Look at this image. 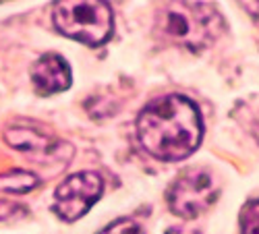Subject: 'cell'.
Masks as SVG:
<instances>
[{
    "label": "cell",
    "mask_w": 259,
    "mask_h": 234,
    "mask_svg": "<svg viewBox=\"0 0 259 234\" xmlns=\"http://www.w3.org/2000/svg\"><path fill=\"white\" fill-rule=\"evenodd\" d=\"M31 81L37 93L41 96H52L67 91L71 87V67L62 56L50 52L35 60L31 69Z\"/></svg>",
    "instance_id": "cell-6"
},
{
    "label": "cell",
    "mask_w": 259,
    "mask_h": 234,
    "mask_svg": "<svg viewBox=\"0 0 259 234\" xmlns=\"http://www.w3.org/2000/svg\"><path fill=\"white\" fill-rule=\"evenodd\" d=\"M56 29L85 46H102L114 33V11L110 3H54Z\"/></svg>",
    "instance_id": "cell-3"
},
{
    "label": "cell",
    "mask_w": 259,
    "mask_h": 234,
    "mask_svg": "<svg viewBox=\"0 0 259 234\" xmlns=\"http://www.w3.org/2000/svg\"><path fill=\"white\" fill-rule=\"evenodd\" d=\"M156 27L164 39L195 54L209 48L224 31L222 15L209 3H166L158 9Z\"/></svg>",
    "instance_id": "cell-2"
},
{
    "label": "cell",
    "mask_w": 259,
    "mask_h": 234,
    "mask_svg": "<svg viewBox=\"0 0 259 234\" xmlns=\"http://www.w3.org/2000/svg\"><path fill=\"white\" fill-rule=\"evenodd\" d=\"M220 195V186L213 174L203 168H189L172 180L168 189V207L183 220H195L207 207H211Z\"/></svg>",
    "instance_id": "cell-4"
},
{
    "label": "cell",
    "mask_w": 259,
    "mask_h": 234,
    "mask_svg": "<svg viewBox=\"0 0 259 234\" xmlns=\"http://www.w3.org/2000/svg\"><path fill=\"white\" fill-rule=\"evenodd\" d=\"M35 184L37 178L31 172H25V170H11L9 174L0 176V189L13 191V193H25V191H31Z\"/></svg>",
    "instance_id": "cell-8"
},
{
    "label": "cell",
    "mask_w": 259,
    "mask_h": 234,
    "mask_svg": "<svg viewBox=\"0 0 259 234\" xmlns=\"http://www.w3.org/2000/svg\"><path fill=\"white\" fill-rule=\"evenodd\" d=\"M241 234H259V199H251L241 209Z\"/></svg>",
    "instance_id": "cell-9"
},
{
    "label": "cell",
    "mask_w": 259,
    "mask_h": 234,
    "mask_svg": "<svg viewBox=\"0 0 259 234\" xmlns=\"http://www.w3.org/2000/svg\"><path fill=\"white\" fill-rule=\"evenodd\" d=\"M143 150L162 162H181L195 154L203 139L199 106L187 96L168 93L147 104L137 116Z\"/></svg>",
    "instance_id": "cell-1"
},
{
    "label": "cell",
    "mask_w": 259,
    "mask_h": 234,
    "mask_svg": "<svg viewBox=\"0 0 259 234\" xmlns=\"http://www.w3.org/2000/svg\"><path fill=\"white\" fill-rule=\"evenodd\" d=\"M100 234H145V230L141 228L139 222L131 218H118L116 222L108 224Z\"/></svg>",
    "instance_id": "cell-10"
},
{
    "label": "cell",
    "mask_w": 259,
    "mask_h": 234,
    "mask_svg": "<svg viewBox=\"0 0 259 234\" xmlns=\"http://www.w3.org/2000/svg\"><path fill=\"white\" fill-rule=\"evenodd\" d=\"M7 141L17 147V150H23V152H39V150H46L50 152V145L52 141L44 135H37L29 129H13L7 133Z\"/></svg>",
    "instance_id": "cell-7"
},
{
    "label": "cell",
    "mask_w": 259,
    "mask_h": 234,
    "mask_svg": "<svg viewBox=\"0 0 259 234\" xmlns=\"http://www.w3.org/2000/svg\"><path fill=\"white\" fill-rule=\"evenodd\" d=\"M166 234H201V232L191 226H172L166 230Z\"/></svg>",
    "instance_id": "cell-11"
},
{
    "label": "cell",
    "mask_w": 259,
    "mask_h": 234,
    "mask_svg": "<svg viewBox=\"0 0 259 234\" xmlns=\"http://www.w3.org/2000/svg\"><path fill=\"white\" fill-rule=\"evenodd\" d=\"M104 193V180L98 172H79L62 180L54 193V214L64 222L83 218Z\"/></svg>",
    "instance_id": "cell-5"
},
{
    "label": "cell",
    "mask_w": 259,
    "mask_h": 234,
    "mask_svg": "<svg viewBox=\"0 0 259 234\" xmlns=\"http://www.w3.org/2000/svg\"><path fill=\"white\" fill-rule=\"evenodd\" d=\"M243 7L249 11V15H253L259 21V3H243Z\"/></svg>",
    "instance_id": "cell-12"
}]
</instances>
